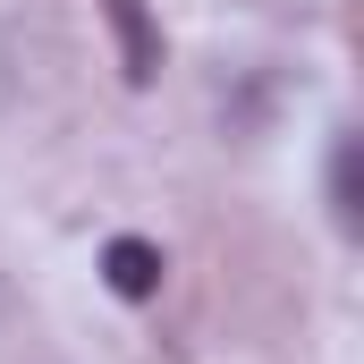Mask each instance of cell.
<instances>
[{"mask_svg":"<svg viewBox=\"0 0 364 364\" xmlns=\"http://www.w3.org/2000/svg\"><path fill=\"white\" fill-rule=\"evenodd\" d=\"M102 17H110V43H119V77L153 85L161 77V26H153V9L144 0H102Z\"/></svg>","mask_w":364,"mask_h":364,"instance_id":"cell-1","label":"cell"},{"mask_svg":"<svg viewBox=\"0 0 364 364\" xmlns=\"http://www.w3.org/2000/svg\"><path fill=\"white\" fill-rule=\"evenodd\" d=\"M102 279H110L119 296H136V305H144V296L161 288V255H153L144 237H110V246H102Z\"/></svg>","mask_w":364,"mask_h":364,"instance_id":"cell-2","label":"cell"},{"mask_svg":"<svg viewBox=\"0 0 364 364\" xmlns=\"http://www.w3.org/2000/svg\"><path fill=\"white\" fill-rule=\"evenodd\" d=\"M331 212H339V229L364 220V203H356V136H339V153H331Z\"/></svg>","mask_w":364,"mask_h":364,"instance_id":"cell-3","label":"cell"}]
</instances>
